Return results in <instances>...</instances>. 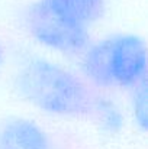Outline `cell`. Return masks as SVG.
Wrapping results in <instances>:
<instances>
[{
    "label": "cell",
    "mask_w": 148,
    "mask_h": 149,
    "mask_svg": "<svg viewBox=\"0 0 148 149\" xmlns=\"http://www.w3.org/2000/svg\"><path fill=\"white\" fill-rule=\"evenodd\" d=\"M13 84L26 104L57 119L89 116L96 96L80 72L42 54H29L18 62Z\"/></svg>",
    "instance_id": "cell-1"
},
{
    "label": "cell",
    "mask_w": 148,
    "mask_h": 149,
    "mask_svg": "<svg viewBox=\"0 0 148 149\" xmlns=\"http://www.w3.org/2000/svg\"><path fill=\"white\" fill-rule=\"evenodd\" d=\"M145 39L134 32H116L90 41L79 56V70L95 90H128L147 81Z\"/></svg>",
    "instance_id": "cell-2"
},
{
    "label": "cell",
    "mask_w": 148,
    "mask_h": 149,
    "mask_svg": "<svg viewBox=\"0 0 148 149\" xmlns=\"http://www.w3.org/2000/svg\"><path fill=\"white\" fill-rule=\"evenodd\" d=\"M22 20L29 38L55 56L79 58L92 41V29L71 20L45 0L32 1Z\"/></svg>",
    "instance_id": "cell-3"
},
{
    "label": "cell",
    "mask_w": 148,
    "mask_h": 149,
    "mask_svg": "<svg viewBox=\"0 0 148 149\" xmlns=\"http://www.w3.org/2000/svg\"><path fill=\"white\" fill-rule=\"evenodd\" d=\"M0 149H55L52 138L36 120L9 116L0 123Z\"/></svg>",
    "instance_id": "cell-4"
},
{
    "label": "cell",
    "mask_w": 148,
    "mask_h": 149,
    "mask_svg": "<svg viewBox=\"0 0 148 149\" xmlns=\"http://www.w3.org/2000/svg\"><path fill=\"white\" fill-rule=\"evenodd\" d=\"M89 116H93L97 129L106 136H116L126 126V114L123 109L106 96H95Z\"/></svg>",
    "instance_id": "cell-5"
},
{
    "label": "cell",
    "mask_w": 148,
    "mask_h": 149,
    "mask_svg": "<svg viewBox=\"0 0 148 149\" xmlns=\"http://www.w3.org/2000/svg\"><path fill=\"white\" fill-rule=\"evenodd\" d=\"M131 101H129V114L134 125L142 132L147 129V81L137 86L131 90Z\"/></svg>",
    "instance_id": "cell-6"
},
{
    "label": "cell",
    "mask_w": 148,
    "mask_h": 149,
    "mask_svg": "<svg viewBox=\"0 0 148 149\" xmlns=\"http://www.w3.org/2000/svg\"><path fill=\"white\" fill-rule=\"evenodd\" d=\"M4 59H6V51H4V47L3 44L0 42V72L3 70V65H4Z\"/></svg>",
    "instance_id": "cell-7"
}]
</instances>
